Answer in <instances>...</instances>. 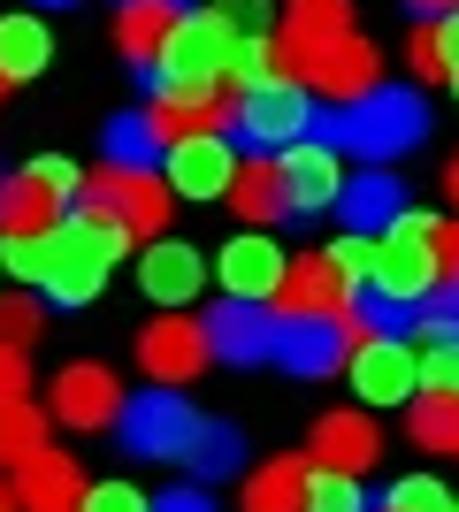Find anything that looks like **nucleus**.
I'll return each mask as SVG.
<instances>
[{
    "instance_id": "nucleus-46",
    "label": "nucleus",
    "mask_w": 459,
    "mask_h": 512,
    "mask_svg": "<svg viewBox=\"0 0 459 512\" xmlns=\"http://www.w3.org/2000/svg\"><path fill=\"white\" fill-rule=\"evenodd\" d=\"M153 512H215V497L207 490H169V497H153Z\"/></svg>"
},
{
    "instance_id": "nucleus-9",
    "label": "nucleus",
    "mask_w": 459,
    "mask_h": 512,
    "mask_svg": "<svg viewBox=\"0 0 459 512\" xmlns=\"http://www.w3.org/2000/svg\"><path fill=\"white\" fill-rule=\"evenodd\" d=\"M161 184H169L176 199H192V207H215V199H230V184H238V146H230V130L176 138L169 161H161Z\"/></svg>"
},
{
    "instance_id": "nucleus-38",
    "label": "nucleus",
    "mask_w": 459,
    "mask_h": 512,
    "mask_svg": "<svg viewBox=\"0 0 459 512\" xmlns=\"http://www.w3.org/2000/svg\"><path fill=\"white\" fill-rule=\"evenodd\" d=\"M39 329H46L39 299H0V344H16V352H31V344H39Z\"/></svg>"
},
{
    "instance_id": "nucleus-4",
    "label": "nucleus",
    "mask_w": 459,
    "mask_h": 512,
    "mask_svg": "<svg viewBox=\"0 0 459 512\" xmlns=\"http://www.w3.org/2000/svg\"><path fill=\"white\" fill-rule=\"evenodd\" d=\"M314 92L299 85V77H276V85H253V92H238V115H230V138L238 146H261V153H276V146H306L314 138Z\"/></svg>"
},
{
    "instance_id": "nucleus-34",
    "label": "nucleus",
    "mask_w": 459,
    "mask_h": 512,
    "mask_svg": "<svg viewBox=\"0 0 459 512\" xmlns=\"http://www.w3.org/2000/svg\"><path fill=\"white\" fill-rule=\"evenodd\" d=\"M421 398H459V337L421 344Z\"/></svg>"
},
{
    "instance_id": "nucleus-40",
    "label": "nucleus",
    "mask_w": 459,
    "mask_h": 512,
    "mask_svg": "<svg viewBox=\"0 0 459 512\" xmlns=\"http://www.w3.org/2000/svg\"><path fill=\"white\" fill-rule=\"evenodd\" d=\"M31 406V352H16V344H0V413Z\"/></svg>"
},
{
    "instance_id": "nucleus-26",
    "label": "nucleus",
    "mask_w": 459,
    "mask_h": 512,
    "mask_svg": "<svg viewBox=\"0 0 459 512\" xmlns=\"http://www.w3.org/2000/svg\"><path fill=\"white\" fill-rule=\"evenodd\" d=\"M161 161H169V130L153 123V107H138V115H115V123H108V169L153 176Z\"/></svg>"
},
{
    "instance_id": "nucleus-2",
    "label": "nucleus",
    "mask_w": 459,
    "mask_h": 512,
    "mask_svg": "<svg viewBox=\"0 0 459 512\" xmlns=\"http://www.w3.org/2000/svg\"><path fill=\"white\" fill-rule=\"evenodd\" d=\"M284 46V77H299L314 100L345 107L375 85V46L360 31H337V39H276Z\"/></svg>"
},
{
    "instance_id": "nucleus-28",
    "label": "nucleus",
    "mask_w": 459,
    "mask_h": 512,
    "mask_svg": "<svg viewBox=\"0 0 459 512\" xmlns=\"http://www.w3.org/2000/svg\"><path fill=\"white\" fill-rule=\"evenodd\" d=\"M238 512H306V467L299 459H268L245 474V505Z\"/></svg>"
},
{
    "instance_id": "nucleus-54",
    "label": "nucleus",
    "mask_w": 459,
    "mask_h": 512,
    "mask_svg": "<svg viewBox=\"0 0 459 512\" xmlns=\"http://www.w3.org/2000/svg\"><path fill=\"white\" fill-rule=\"evenodd\" d=\"M452 512H459V505H452Z\"/></svg>"
},
{
    "instance_id": "nucleus-23",
    "label": "nucleus",
    "mask_w": 459,
    "mask_h": 512,
    "mask_svg": "<svg viewBox=\"0 0 459 512\" xmlns=\"http://www.w3.org/2000/svg\"><path fill=\"white\" fill-rule=\"evenodd\" d=\"M62 230V199L31 169H0V237H46Z\"/></svg>"
},
{
    "instance_id": "nucleus-5",
    "label": "nucleus",
    "mask_w": 459,
    "mask_h": 512,
    "mask_svg": "<svg viewBox=\"0 0 459 512\" xmlns=\"http://www.w3.org/2000/svg\"><path fill=\"white\" fill-rule=\"evenodd\" d=\"M238 31L215 16V8H184V23L169 31L161 46V85H230V69H238Z\"/></svg>"
},
{
    "instance_id": "nucleus-36",
    "label": "nucleus",
    "mask_w": 459,
    "mask_h": 512,
    "mask_svg": "<svg viewBox=\"0 0 459 512\" xmlns=\"http://www.w3.org/2000/svg\"><path fill=\"white\" fill-rule=\"evenodd\" d=\"M383 505H391V512H452L459 497L444 490L437 474H398V482H391V497H383Z\"/></svg>"
},
{
    "instance_id": "nucleus-13",
    "label": "nucleus",
    "mask_w": 459,
    "mask_h": 512,
    "mask_svg": "<svg viewBox=\"0 0 459 512\" xmlns=\"http://www.w3.org/2000/svg\"><path fill=\"white\" fill-rule=\"evenodd\" d=\"M54 421H69V428H115L123 421V383H115L100 360H77V367H62L54 375Z\"/></svg>"
},
{
    "instance_id": "nucleus-42",
    "label": "nucleus",
    "mask_w": 459,
    "mask_h": 512,
    "mask_svg": "<svg viewBox=\"0 0 459 512\" xmlns=\"http://www.w3.org/2000/svg\"><path fill=\"white\" fill-rule=\"evenodd\" d=\"M77 512H153V497H138L131 482H92Z\"/></svg>"
},
{
    "instance_id": "nucleus-8",
    "label": "nucleus",
    "mask_w": 459,
    "mask_h": 512,
    "mask_svg": "<svg viewBox=\"0 0 459 512\" xmlns=\"http://www.w3.org/2000/svg\"><path fill=\"white\" fill-rule=\"evenodd\" d=\"M268 314H276V306H268ZM352 344H360L352 314H276V367H291L306 383L337 375V367L352 360Z\"/></svg>"
},
{
    "instance_id": "nucleus-51",
    "label": "nucleus",
    "mask_w": 459,
    "mask_h": 512,
    "mask_svg": "<svg viewBox=\"0 0 459 512\" xmlns=\"http://www.w3.org/2000/svg\"><path fill=\"white\" fill-rule=\"evenodd\" d=\"M39 8H69V0H39Z\"/></svg>"
},
{
    "instance_id": "nucleus-24",
    "label": "nucleus",
    "mask_w": 459,
    "mask_h": 512,
    "mask_svg": "<svg viewBox=\"0 0 459 512\" xmlns=\"http://www.w3.org/2000/svg\"><path fill=\"white\" fill-rule=\"evenodd\" d=\"M337 214H345V230L360 237H383L406 214V184H398L391 169H368V176H345V199H337Z\"/></svg>"
},
{
    "instance_id": "nucleus-49",
    "label": "nucleus",
    "mask_w": 459,
    "mask_h": 512,
    "mask_svg": "<svg viewBox=\"0 0 459 512\" xmlns=\"http://www.w3.org/2000/svg\"><path fill=\"white\" fill-rule=\"evenodd\" d=\"M444 192H452V207H459V161H452V169H444Z\"/></svg>"
},
{
    "instance_id": "nucleus-6",
    "label": "nucleus",
    "mask_w": 459,
    "mask_h": 512,
    "mask_svg": "<svg viewBox=\"0 0 459 512\" xmlns=\"http://www.w3.org/2000/svg\"><path fill=\"white\" fill-rule=\"evenodd\" d=\"M123 451L131 459H192V436H199V413L184 406V390H131L123 398V421H115Z\"/></svg>"
},
{
    "instance_id": "nucleus-12",
    "label": "nucleus",
    "mask_w": 459,
    "mask_h": 512,
    "mask_svg": "<svg viewBox=\"0 0 459 512\" xmlns=\"http://www.w3.org/2000/svg\"><path fill=\"white\" fill-rule=\"evenodd\" d=\"M207 360H215V352H207V329L184 321V314H161V321L138 329V367H146V383H161V390L192 383Z\"/></svg>"
},
{
    "instance_id": "nucleus-29",
    "label": "nucleus",
    "mask_w": 459,
    "mask_h": 512,
    "mask_svg": "<svg viewBox=\"0 0 459 512\" xmlns=\"http://www.w3.org/2000/svg\"><path fill=\"white\" fill-rule=\"evenodd\" d=\"M62 222H69V237H77V245H85V253L100 260V268H115V260H123V253L138 245V237L123 230V222H108V214H85V207H69Z\"/></svg>"
},
{
    "instance_id": "nucleus-3",
    "label": "nucleus",
    "mask_w": 459,
    "mask_h": 512,
    "mask_svg": "<svg viewBox=\"0 0 459 512\" xmlns=\"http://www.w3.org/2000/svg\"><path fill=\"white\" fill-rule=\"evenodd\" d=\"M437 214H398L383 230V260H375V291H391L398 306H429L444 291V260H437Z\"/></svg>"
},
{
    "instance_id": "nucleus-50",
    "label": "nucleus",
    "mask_w": 459,
    "mask_h": 512,
    "mask_svg": "<svg viewBox=\"0 0 459 512\" xmlns=\"http://www.w3.org/2000/svg\"><path fill=\"white\" fill-rule=\"evenodd\" d=\"M0 512H16V490H8V482H0Z\"/></svg>"
},
{
    "instance_id": "nucleus-15",
    "label": "nucleus",
    "mask_w": 459,
    "mask_h": 512,
    "mask_svg": "<svg viewBox=\"0 0 459 512\" xmlns=\"http://www.w3.org/2000/svg\"><path fill=\"white\" fill-rule=\"evenodd\" d=\"M199 329H207V352L230 360V367H268L276 360V314H268V306L230 299V306H215V314L199 321Z\"/></svg>"
},
{
    "instance_id": "nucleus-44",
    "label": "nucleus",
    "mask_w": 459,
    "mask_h": 512,
    "mask_svg": "<svg viewBox=\"0 0 459 512\" xmlns=\"http://www.w3.org/2000/svg\"><path fill=\"white\" fill-rule=\"evenodd\" d=\"M437 260H444V291H459V222L437 230Z\"/></svg>"
},
{
    "instance_id": "nucleus-14",
    "label": "nucleus",
    "mask_w": 459,
    "mask_h": 512,
    "mask_svg": "<svg viewBox=\"0 0 459 512\" xmlns=\"http://www.w3.org/2000/svg\"><path fill=\"white\" fill-rule=\"evenodd\" d=\"M153 123L169 130V146L176 138H207V130H230V115H238V100H230V85H153Z\"/></svg>"
},
{
    "instance_id": "nucleus-45",
    "label": "nucleus",
    "mask_w": 459,
    "mask_h": 512,
    "mask_svg": "<svg viewBox=\"0 0 459 512\" xmlns=\"http://www.w3.org/2000/svg\"><path fill=\"white\" fill-rule=\"evenodd\" d=\"M437 46H444V85L459 92V16H444V23H437Z\"/></svg>"
},
{
    "instance_id": "nucleus-19",
    "label": "nucleus",
    "mask_w": 459,
    "mask_h": 512,
    "mask_svg": "<svg viewBox=\"0 0 459 512\" xmlns=\"http://www.w3.org/2000/svg\"><path fill=\"white\" fill-rule=\"evenodd\" d=\"M100 283H108V268L69 237V222L54 230V253H46V276H39V299L46 306H92L100 299Z\"/></svg>"
},
{
    "instance_id": "nucleus-53",
    "label": "nucleus",
    "mask_w": 459,
    "mask_h": 512,
    "mask_svg": "<svg viewBox=\"0 0 459 512\" xmlns=\"http://www.w3.org/2000/svg\"><path fill=\"white\" fill-rule=\"evenodd\" d=\"M452 451H459V436H452Z\"/></svg>"
},
{
    "instance_id": "nucleus-22",
    "label": "nucleus",
    "mask_w": 459,
    "mask_h": 512,
    "mask_svg": "<svg viewBox=\"0 0 459 512\" xmlns=\"http://www.w3.org/2000/svg\"><path fill=\"white\" fill-rule=\"evenodd\" d=\"M176 23H184V0H123L115 8V46L138 69H161V46H169Z\"/></svg>"
},
{
    "instance_id": "nucleus-37",
    "label": "nucleus",
    "mask_w": 459,
    "mask_h": 512,
    "mask_svg": "<svg viewBox=\"0 0 459 512\" xmlns=\"http://www.w3.org/2000/svg\"><path fill=\"white\" fill-rule=\"evenodd\" d=\"M46 253H54V230H46V237H0V268H8L16 283H39Z\"/></svg>"
},
{
    "instance_id": "nucleus-33",
    "label": "nucleus",
    "mask_w": 459,
    "mask_h": 512,
    "mask_svg": "<svg viewBox=\"0 0 459 512\" xmlns=\"http://www.w3.org/2000/svg\"><path fill=\"white\" fill-rule=\"evenodd\" d=\"M306 512H368V490H360V474L306 467Z\"/></svg>"
},
{
    "instance_id": "nucleus-32",
    "label": "nucleus",
    "mask_w": 459,
    "mask_h": 512,
    "mask_svg": "<svg viewBox=\"0 0 459 512\" xmlns=\"http://www.w3.org/2000/svg\"><path fill=\"white\" fill-rule=\"evenodd\" d=\"M39 451H46V413L39 406L0 413V467H31Z\"/></svg>"
},
{
    "instance_id": "nucleus-20",
    "label": "nucleus",
    "mask_w": 459,
    "mask_h": 512,
    "mask_svg": "<svg viewBox=\"0 0 459 512\" xmlns=\"http://www.w3.org/2000/svg\"><path fill=\"white\" fill-rule=\"evenodd\" d=\"M352 306V283L337 276L329 253H306L284 268V291H276V314H345Z\"/></svg>"
},
{
    "instance_id": "nucleus-11",
    "label": "nucleus",
    "mask_w": 459,
    "mask_h": 512,
    "mask_svg": "<svg viewBox=\"0 0 459 512\" xmlns=\"http://www.w3.org/2000/svg\"><path fill=\"white\" fill-rule=\"evenodd\" d=\"M284 268H291V260L276 253V237H268V230H238V237L215 253V283L230 291V299H245V306H276Z\"/></svg>"
},
{
    "instance_id": "nucleus-1",
    "label": "nucleus",
    "mask_w": 459,
    "mask_h": 512,
    "mask_svg": "<svg viewBox=\"0 0 459 512\" xmlns=\"http://www.w3.org/2000/svg\"><path fill=\"white\" fill-rule=\"evenodd\" d=\"M314 130H322V146L360 153L368 169H391L406 146H421V130H429V100H421L414 85H368L360 100L329 107Z\"/></svg>"
},
{
    "instance_id": "nucleus-21",
    "label": "nucleus",
    "mask_w": 459,
    "mask_h": 512,
    "mask_svg": "<svg viewBox=\"0 0 459 512\" xmlns=\"http://www.w3.org/2000/svg\"><path fill=\"white\" fill-rule=\"evenodd\" d=\"M85 505V474L69 451H39L31 467H16V512H77Z\"/></svg>"
},
{
    "instance_id": "nucleus-52",
    "label": "nucleus",
    "mask_w": 459,
    "mask_h": 512,
    "mask_svg": "<svg viewBox=\"0 0 459 512\" xmlns=\"http://www.w3.org/2000/svg\"><path fill=\"white\" fill-rule=\"evenodd\" d=\"M375 512H391V505H375Z\"/></svg>"
},
{
    "instance_id": "nucleus-18",
    "label": "nucleus",
    "mask_w": 459,
    "mask_h": 512,
    "mask_svg": "<svg viewBox=\"0 0 459 512\" xmlns=\"http://www.w3.org/2000/svg\"><path fill=\"white\" fill-rule=\"evenodd\" d=\"M375 459H383V436H375L368 413H322V421H314V467L368 474Z\"/></svg>"
},
{
    "instance_id": "nucleus-47",
    "label": "nucleus",
    "mask_w": 459,
    "mask_h": 512,
    "mask_svg": "<svg viewBox=\"0 0 459 512\" xmlns=\"http://www.w3.org/2000/svg\"><path fill=\"white\" fill-rule=\"evenodd\" d=\"M421 23H444V16H459V0H406Z\"/></svg>"
},
{
    "instance_id": "nucleus-30",
    "label": "nucleus",
    "mask_w": 459,
    "mask_h": 512,
    "mask_svg": "<svg viewBox=\"0 0 459 512\" xmlns=\"http://www.w3.org/2000/svg\"><path fill=\"white\" fill-rule=\"evenodd\" d=\"M238 459H245V436L230 421H199V436H192V467L207 474V482H222V474H238Z\"/></svg>"
},
{
    "instance_id": "nucleus-16",
    "label": "nucleus",
    "mask_w": 459,
    "mask_h": 512,
    "mask_svg": "<svg viewBox=\"0 0 459 512\" xmlns=\"http://www.w3.org/2000/svg\"><path fill=\"white\" fill-rule=\"evenodd\" d=\"M345 153L322 146V138H306V146H284L276 153V169H284V192H291V214H329L345 199V169H337Z\"/></svg>"
},
{
    "instance_id": "nucleus-43",
    "label": "nucleus",
    "mask_w": 459,
    "mask_h": 512,
    "mask_svg": "<svg viewBox=\"0 0 459 512\" xmlns=\"http://www.w3.org/2000/svg\"><path fill=\"white\" fill-rule=\"evenodd\" d=\"M406 62H414V77L444 85V46H437V23H421V31H414V46H406Z\"/></svg>"
},
{
    "instance_id": "nucleus-27",
    "label": "nucleus",
    "mask_w": 459,
    "mask_h": 512,
    "mask_svg": "<svg viewBox=\"0 0 459 512\" xmlns=\"http://www.w3.org/2000/svg\"><path fill=\"white\" fill-rule=\"evenodd\" d=\"M54 54V31L39 16H0V85H31Z\"/></svg>"
},
{
    "instance_id": "nucleus-7",
    "label": "nucleus",
    "mask_w": 459,
    "mask_h": 512,
    "mask_svg": "<svg viewBox=\"0 0 459 512\" xmlns=\"http://www.w3.org/2000/svg\"><path fill=\"white\" fill-rule=\"evenodd\" d=\"M169 184H161V176H138V169H108V161H100V169L85 176V192H77V207L85 214H108V222H123V230L131 237H161L169 230Z\"/></svg>"
},
{
    "instance_id": "nucleus-10",
    "label": "nucleus",
    "mask_w": 459,
    "mask_h": 512,
    "mask_svg": "<svg viewBox=\"0 0 459 512\" xmlns=\"http://www.w3.org/2000/svg\"><path fill=\"white\" fill-rule=\"evenodd\" d=\"M352 390H360V406H414L421 398V352H406V337H360L345 360Z\"/></svg>"
},
{
    "instance_id": "nucleus-41",
    "label": "nucleus",
    "mask_w": 459,
    "mask_h": 512,
    "mask_svg": "<svg viewBox=\"0 0 459 512\" xmlns=\"http://www.w3.org/2000/svg\"><path fill=\"white\" fill-rule=\"evenodd\" d=\"M215 16L230 23V31H238V39H268V0H215Z\"/></svg>"
},
{
    "instance_id": "nucleus-48",
    "label": "nucleus",
    "mask_w": 459,
    "mask_h": 512,
    "mask_svg": "<svg viewBox=\"0 0 459 512\" xmlns=\"http://www.w3.org/2000/svg\"><path fill=\"white\" fill-rule=\"evenodd\" d=\"M429 314H437V321H459V291H437V299H429Z\"/></svg>"
},
{
    "instance_id": "nucleus-31",
    "label": "nucleus",
    "mask_w": 459,
    "mask_h": 512,
    "mask_svg": "<svg viewBox=\"0 0 459 512\" xmlns=\"http://www.w3.org/2000/svg\"><path fill=\"white\" fill-rule=\"evenodd\" d=\"M337 31H352V8H345V0H291L276 39H337Z\"/></svg>"
},
{
    "instance_id": "nucleus-35",
    "label": "nucleus",
    "mask_w": 459,
    "mask_h": 512,
    "mask_svg": "<svg viewBox=\"0 0 459 512\" xmlns=\"http://www.w3.org/2000/svg\"><path fill=\"white\" fill-rule=\"evenodd\" d=\"M276 77H284V46H276V31H268V39H245V46H238V69H230V85L253 92V85H276Z\"/></svg>"
},
{
    "instance_id": "nucleus-17",
    "label": "nucleus",
    "mask_w": 459,
    "mask_h": 512,
    "mask_svg": "<svg viewBox=\"0 0 459 512\" xmlns=\"http://www.w3.org/2000/svg\"><path fill=\"white\" fill-rule=\"evenodd\" d=\"M138 283H146L153 306H192L199 283H207V260H199V245H184V237H146Z\"/></svg>"
},
{
    "instance_id": "nucleus-39",
    "label": "nucleus",
    "mask_w": 459,
    "mask_h": 512,
    "mask_svg": "<svg viewBox=\"0 0 459 512\" xmlns=\"http://www.w3.org/2000/svg\"><path fill=\"white\" fill-rule=\"evenodd\" d=\"M329 260H337V276H345V283H368L375 260H383V237H360V230H352V237H337V253H329Z\"/></svg>"
},
{
    "instance_id": "nucleus-25",
    "label": "nucleus",
    "mask_w": 459,
    "mask_h": 512,
    "mask_svg": "<svg viewBox=\"0 0 459 512\" xmlns=\"http://www.w3.org/2000/svg\"><path fill=\"white\" fill-rule=\"evenodd\" d=\"M230 214H245L253 230H268V222H284V214H291V192H284V169H276V153H253V161H238Z\"/></svg>"
}]
</instances>
